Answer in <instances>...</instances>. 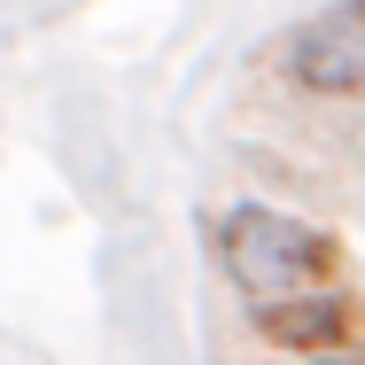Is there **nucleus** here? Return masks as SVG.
<instances>
[{
	"label": "nucleus",
	"mask_w": 365,
	"mask_h": 365,
	"mask_svg": "<svg viewBox=\"0 0 365 365\" xmlns=\"http://www.w3.org/2000/svg\"><path fill=\"white\" fill-rule=\"evenodd\" d=\"M288 365H365V350H334V358H288Z\"/></svg>",
	"instance_id": "obj_4"
},
{
	"label": "nucleus",
	"mask_w": 365,
	"mask_h": 365,
	"mask_svg": "<svg viewBox=\"0 0 365 365\" xmlns=\"http://www.w3.org/2000/svg\"><path fill=\"white\" fill-rule=\"evenodd\" d=\"M288 86L319 101H365V0H327L280 39Z\"/></svg>",
	"instance_id": "obj_2"
},
{
	"label": "nucleus",
	"mask_w": 365,
	"mask_h": 365,
	"mask_svg": "<svg viewBox=\"0 0 365 365\" xmlns=\"http://www.w3.org/2000/svg\"><path fill=\"white\" fill-rule=\"evenodd\" d=\"M257 334L280 358L365 350V295L350 280H334V288H303V295H280V303H257Z\"/></svg>",
	"instance_id": "obj_3"
},
{
	"label": "nucleus",
	"mask_w": 365,
	"mask_h": 365,
	"mask_svg": "<svg viewBox=\"0 0 365 365\" xmlns=\"http://www.w3.org/2000/svg\"><path fill=\"white\" fill-rule=\"evenodd\" d=\"M210 257H218L225 280L249 295V311L257 303H280V295H303V288H334L350 272V257H342V241L327 225L295 218V210H272V202H233V210H218Z\"/></svg>",
	"instance_id": "obj_1"
}]
</instances>
